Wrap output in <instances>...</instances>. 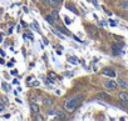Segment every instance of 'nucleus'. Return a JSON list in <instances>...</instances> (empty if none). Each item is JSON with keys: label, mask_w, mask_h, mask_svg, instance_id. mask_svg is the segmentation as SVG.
<instances>
[{"label": "nucleus", "mask_w": 128, "mask_h": 121, "mask_svg": "<svg viewBox=\"0 0 128 121\" xmlns=\"http://www.w3.org/2000/svg\"><path fill=\"white\" fill-rule=\"evenodd\" d=\"M82 100H83V97H82L80 95H74V96L67 99L65 101H64V104H63L65 111L73 112V111H74V110L79 106V104L82 103Z\"/></svg>", "instance_id": "1"}, {"label": "nucleus", "mask_w": 128, "mask_h": 121, "mask_svg": "<svg viewBox=\"0 0 128 121\" xmlns=\"http://www.w3.org/2000/svg\"><path fill=\"white\" fill-rule=\"evenodd\" d=\"M102 75L108 76V77H116V76H117V72H116V70L112 69V68H104V69L102 70Z\"/></svg>", "instance_id": "2"}, {"label": "nucleus", "mask_w": 128, "mask_h": 121, "mask_svg": "<svg viewBox=\"0 0 128 121\" xmlns=\"http://www.w3.org/2000/svg\"><path fill=\"white\" fill-rule=\"evenodd\" d=\"M117 86H118V84H117L116 81H112V80H107V81H104V87H105L107 90L113 91V90L117 89Z\"/></svg>", "instance_id": "3"}, {"label": "nucleus", "mask_w": 128, "mask_h": 121, "mask_svg": "<svg viewBox=\"0 0 128 121\" xmlns=\"http://www.w3.org/2000/svg\"><path fill=\"white\" fill-rule=\"evenodd\" d=\"M122 48H123V45H122V44H114V45L112 46V52H113L114 55H119V54H121Z\"/></svg>", "instance_id": "4"}, {"label": "nucleus", "mask_w": 128, "mask_h": 121, "mask_svg": "<svg viewBox=\"0 0 128 121\" xmlns=\"http://www.w3.org/2000/svg\"><path fill=\"white\" fill-rule=\"evenodd\" d=\"M87 31L90 34V35H93V36H97L98 35V29L93 25H88L87 26Z\"/></svg>", "instance_id": "5"}, {"label": "nucleus", "mask_w": 128, "mask_h": 121, "mask_svg": "<svg viewBox=\"0 0 128 121\" xmlns=\"http://www.w3.org/2000/svg\"><path fill=\"white\" fill-rule=\"evenodd\" d=\"M118 97H119L121 101H123V103H128V92H127V91H122V92H119V94H118Z\"/></svg>", "instance_id": "6"}, {"label": "nucleus", "mask_w": 128, "mask_h": 121, "mask_svg": "<svg viewBox=\"0 0 128 121\" xmlns=\"http://www.w3.org/2000/svg\"><path fill=\"white\" fill-rule=\"evenodd\" d=\"M117 84H118L122 89H127V87H128V81H127V80H124L123 77H119V79H118V83H117Z\"/></svg>", "instance_id": "7"}, {"label": "nucleus", "mask_w": 128, "mask_h": 121, "mask_svg": "<svg viewBox=\"0 0 128 121\" xmlns=\"http://www.w3.org/2000/svg\"><path fill=\"white\" fill-rule=\"evenodd\" d=\"M30 110H31L34 114H38L40 109H39V105L36 104V103H31V104H30Z\"/></svg>", "instance_id": "8"}, {"label": "nucleus", "mask_w": 128, "mask_h": 121, "mask_svg": "<svg viewBox=\"0 0 128 121\" xmlns=\"http://www.w3.org/2000/svg\"><path fill=\"white\" fill-rule=\"evenodd\" d=\"M45 20H47V21H48L50 25H54V24H55V19H54V17H53L50 14H49L47 17H45Z\"/></svg>", "instance_id": "9"}, {"label": "nucleus", "mask_w": 128, "mask_h": 121, "mask_svg": "<svg viewBox=\"0 0 128 121\" xmlns=\"http://www.w3.org/2000/svg\"><path fill=\"white\" fill-rule=\"evenodd\" d=\"M42 101H43V105H45V106H50L51 105V100L48 99V97H43Z\"/></svg>", "instance_id": "10"}, {"label": "nucleus", "mask_w": 128, "mask_h": 121, "mask_svg": "<svg viewBox=\"0 0 128 121\" xmlns=\"http://www.w3.org/2000/svg\"><path fill=\"white\" fill-rule=\"evenodd\" d=\"M65 8L68 9V10H70V11H73L74 14H78V10L74 8V5H72V4H68V5H65Z\"/></svg>", "instance_id": "11"}, {"label": "nucleus", "mask_w": 128, "mask_h": 121, "mask_svg": "<svg viewBox=\"0 0 128 121\" xmlns=\"http://www.w3.org/2000/svg\"><path fill=\"white\" fill-rule=\"evenodd\" d=\"M57 119L64 120V119H65V114H64V112H57Z\"/></svg>", "instance_id": "12"}, {"label": "nucleus", "mask_w": 128, "mask_h": 121, "mask_svg": "<svg viewBox=\"0 0 128 121\" xmlns=\"http://www.w3.org/2000/svg\"><path fill=\"white\" fill-rule=\"evenodd\" d=\"M51 31H53V33H54V34H55V35H57V36H58V37H60V39H64V36H63V35H62V34H60V33H58V31H57V30H54V29H53V30H51Z\"/></svg>", "instance_id": "13"}, {"label": "nucleus", "mask_w": 128, "mask_h": 121, "mask_svg": "<svg viewBox=\"0 0 128 121\" xmlns=\"http://www.w3.org/2000/svg\"><path fill=\"white\" fill-rule=\"evenodd\" d=\"M68 61L72 63V64H77V60H76L74 57H68Z\"/></svg>", "instance_id": "14"}, {"label": "nucleus", "mask_w": 128, "mask_h": 121, "mask_svg": "<svg viewBox=\"0 0 128 121\" xmlns=\"http://www.w3.org/2000/svg\"><path fill=\"white\" fill-rule=\"evenodd\" d=\"M99 95V97H102V99H108V95L105 94V92H101V94H98Z\"/></svg>", "instance_id": "15"}, {"label": "nucleus", "mask_w": 128, "mask_h": 121, "mask_svg": "<svg viewBox=\"0 0 128 121\" xmlns=\"http://www.w3.org/2000/svg\"><path fill=\"white\" fill-rule=\"evenodd\" d=\"M50 15H51V16H53L54 19H58V16H59V15H58V11H53V13H51Z\"/></svg>", "instance_id": "16"}, {"label": "nucleus", "mask_w": 128, "mask_h": 121, "mask_svg": "<svg viewBox=\"0 0 128 121\" xmlns=\"http://www.w3.org/2000/svg\"><path fill=\"white\" fill-rule=\"evenodd\" d=\"M109 24H111V26H116V21H113V20H111Z\"/></svg>", "instance_id": "17"}, {"label": "nucleus", "mask_w": 128, "mask_h": 121, "mask_svg": "<svg viewBox=\"0 0 128 121\" xmlns=\"http://www.w3.org/2000/svg\"><path fill=\"white\" fill-rule=\"evenodd\" d=\"M31 86H39V81H34Z\"/></svg>", "instance_id": "18"}, {"label": "nucleus", "mask_w": 128, "mask_h": 121, "mask_svg": "<svg viewBox=\"0 0 128 121\" xmlns=\"http://www.w3.org/2000/svg\"><path fill=\"white\" fill-rule=\"evenodd\" d=\"M3 89L5 90V91H8L9 89H8V86H6V84H3Z\"/></svg>", "instance_id": "19"}, {"label": "nucleus", "mask_w": 128, "mask_h": 121, "mask_svg": "<svg viewBox=\"0 0 128 121\" xmlns=\"http://www.w3.org/2000/svg\"><path fill=\"white\" fill-rule=\"evenodd\" d=\"M65 23H67V25H69V24H70V20H69L68 17H65Z\"/></svg>", "instance_id": "20"}, {"label": "nucleus", "mask_w": 128, "mask_h": 121, "mask_svg": "<svg viewBox=\"0 0 128 121\" xmlns=\"http://www.w3.org/2000/svg\"><path fill=\"white\" fill-rule=\"evenodd\" d=\"M99 25H101V26H105V23H104V21H101Z\"/></svg>", "instance_id": "21"}, {"label": "nucleus", "mask_w": 128, "mask_h": 121, "mask_svg": "<svg viewBox=\"0 0 128 121\" xmlns=\"http://www.w3.org/2000/svg\"><path fill=\"white\" fill-rule=\"evenodd\" d=\"M6 66H8V68H13V64H11V63H8V65H6Z\"/></svg>", "instance_id": "22"}, {"label": "nucleus", "mask_w": 128, "mask_h": 121, "mask_svg": "<svg viewBox=\"0 0 128 121\" xmlns=\"http://www.w3.org/2000/svg\"><path fill=\"white\" fill-rule=\"evenodd\" d=\"M49 75H50V76H51V77H55V74H54V72H50V74H49Z\"/></svg>", "instance_id": "23"}, {"label": "nucleus", "mask_w": 128, "mask_h": 121, "mask_svg": "<svg viewBox=\"0 0 128 121\" xmlns=\"http://www.w3.org/2000/svg\"><path fill=\"white\" fill-rule=\"evenodd\" d=\"M54 112H55V111H54V110H50V111H49L48 114H49V115H51V114H54Z\"/></svg>", "instance_id": "24"}, {"label": "nucleus", "mask_w": 128, "mask_h": 121, "mask_svg": "<svg viewBox=\"0 0 128 121\" xmlns=\"http://www.w3.org/2000/svg\"><path fill=\"white\" fill-rule=\"evenodd\" d=\"M34 1H44V0H34Z\"/></svg>", "instance_id": "25"}, {"label": "nucleus", "mask_w": 128, "mask_h": 121, "mask_svg": "<svg viewBox=\"0 0 128 121\" xmlns=\"http://www.w3.org/2000/svg\"><path fill=\"white\" fill-rule=\"evenodd\" d=\"M58 3L60 4V3H63V0H58Z\"/></svg>", "instance_id": "26"}, {"label": "nucleus", "mask_w": 128, "mask_h": 121, "mask_svg": "<svg viewBox=\"0 0 128 121\" xmlns=\"http://www.w3.org/2000/svg\"><path fill=\"white\" fill-rule=\"evenodd\" d=\"M127 3H128V0H127Z\"/></svg>", "instance_id": "27"}]
</instances>
